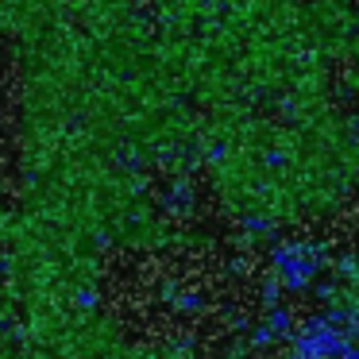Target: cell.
Masks as SVG:
<instances>
[{"label": "cell", "instance_id": "obj_1", "mask_svg": "<svg viewBox=\"0 0 359 359\" xmlns=\"http://www.w3.org/2000/svg\"><path fill=\"white\" fill-rule=\"evenodd\" d=\"M217 209L251 236L336 217L359 194V116L340 101L243 112L205 132Z\"/></svg>", "mask_w": 359, "mask_h": 359}, {"label": "cell", "instance_id": "obj_2", "mask_svg": "<svg viewBox=\"0 0 359 359\" xmlns=\"http://www.w3.org/2000/svg\"><path fill=\"white\" fill-rule=\"evenodd\" d=\"M140 8H147V0H0V39L24 47L62 27L93 24V20Z\"/></svg>", "mask_w": 359, "mask_h": 359}]
</instances>
